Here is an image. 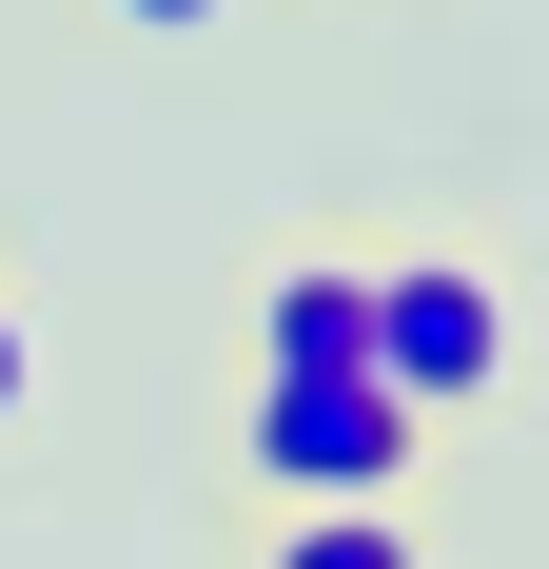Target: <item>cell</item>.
<instances>
[{
    "label": "cell",
    "mask_w": 549,
    "mask_h": 569,
    "mask_svg": "<svg viewBox=\"0 0 549 569\" xmlns=\"http://www.w3.org/2000/svg\"><path fill=\"white\" fill-rule=\"evenodd\" d=\"M256 373H373V256L256 276Z\"/></svg>",
    "instance_id": "cell-3"
},
{
    "label": "cell",
    "mask_w": 549,
    "mask_h": 569,
    "mask_svg": "<svg viewBox=\"0 0 549 569\" xmlns=\"http://www.w3.org/2000/svg\"><path fill=\"white\" fill-rule=\"evenodd\" d=\"M236 452H256L274 511H412L432 412L392 393V373H256V393H236Z\"/></svg>",
    "instance_id": "cell-1"
},
{
    "label": "cell",
    "mask_w": 549,
    "mask_h": 569,
    "mask_svg": "<svg viewBox=\"0 0 549 569\" xmlns=\"http://www.w3.org/2000/svg\"><path fill=\"white\" fill-rule=\"evenodd\" d=\"M373 373L412 412H471L510 373V295L471 276V256H373Z\"/></svg>",
    "instance_id": "cell-2"
},
{
    "label": "cell",
    "mask_w": 549,
    "mask_h": 569,
    "mask_svg": "<svg viewBox=\"0 0 549 569\" xmlns=\"http://www.w3.org/2000/svg\"><path fill=\"white\" fill-rule=\"evenodd\" d=\"M0 412H20V315H0Z\"/></svg>",
    "instance_id": "cell-6"
},
{
    "label": "cell",
    "mask_w": 549,
    "mask_h": 569,
    "mask_svg": "<svg viewBox=\"0 0 549 569\" xmlns=\"http://www.w3.org/2000/svg\"><path fill=\"white\" fill-rule=\"evenodd\" d=\"M99 20H138V40H217L236 0H99Z\"/></svg>",
    "instance_id": "cell-5"
},
{
    "label": "cell",
    "mask_w": 549,
    "mask_h": 569,
    "mask_svg": "<svg viewBox=\"0 0 549 569\" xmlns=\"http://www.w3.org/2000/svg\"><path fill=\"white\" fill-rule=\"evenodd\" d=\"M256 569H432V550H412V511H295Z\"/></svg>",
    "instance_id": "cell-4"
}]
</instances>
